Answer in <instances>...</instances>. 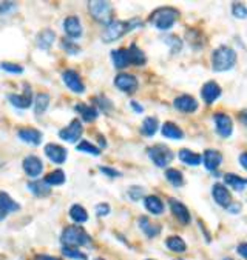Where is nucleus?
<instances>
[{
    "mask_svg": "<svg viewBox=\"0 0 247 260\" xmlns=\"http://www.w3.org/2000/svg\"><path fill=\"white\" fill-rule=\"evenodd\" d=\"M144 22L139 19H132L127 22H122V20H111L110 24L105 27L104 33H102V40L105 43H111L117 39H120L122 36H126L127 33L136 30L138 27H142Z\"/></svg>",
    "mask_w": 247,
    "mask_h": 260,
    "instance_id": "f257e3e1",
    "label": "nucleus"
},
{
    "mask_svg": "<svg viewBox=\"0 0 247 260\" xmlns=\"http://www.w3.org/2000/svg\"><path fill=\"white\" fill-rule=\"evenodd\" d=\"M60 242L64 246L68 248H79V246H85L91 242V237L88 232L82 228V226H67L60 234Z\"/></svg>",
    "mask_w": 247,
    "mask_h": 260,
    "instance_id": "f03ea898",
    "label": "nucleus"
},
{
    "mask_svg": "<svg viewBox=\"0 0 247 260\" xmlns=\"http://www.w3.org/2000/svg\"><path fill=\"white\" fill-rule=\"evenodd\" d=\"M236 63V53L230 48V47H218L215 51H213V56H212V67H213V71H229L235 67Z\"/></svg>",
    "mask_w": 247,
    "mask_h": 260,
    "instance_id": "7ed1b4c3",
    "label": "nucleus"
},
{
    "mask_svg": "<svg viewBox=\"0 0 247 260\" xmlns=\"http://www.w3.org/2000/svg\"><path fill=\"white\" fill-rule=\"evenodd\" d=\"M178 17H179V11L178 10L164 7V8L156 10L152 14L150 22H152V25L156 30H159V31H167V30H170L175 25V22L178 20Z\"/></svg>",
    "mask_w": 247,
    "mask_h": 260,
    "instance_id": "20e7f679",
    "label": "nucleus"
},
{
    "mask_svg": "<svg viewBox=\"0 0 247 260\" xmlns=\"http://www.w3.org/2000/svg\"><path fill=\"white\" fill-rule=\"evenodd\" d=\"M147 154L152 159V162L159 166V168H166L172 160H173V153L172 149L166 145H153L147 149Z\"/></svg>",
    "mask_w": 247,
    "mask_h": 260,
    "instance_id": "39448f33",
    "label": "nucleus"
},
{
    "mask_svg": "<svg viewBox=\"0 0 247 260\" xmlns=\"http://www.w3.org/2000/svg\"><path fill=\"white\" fill-rule=\"evenodd\" d=\"M88 11L93 16L94 20L102 22V24H110L111 22V5L108 2H102V0H96V2H88Z\"/></svg>",
    "mask_w": 247,
    "mask_h": 260,
    "instance_id": "423d86ee",
    "label": "nucleus"
},
{
    "mask_svg": "<svg viewBox=\"0 0 247 260\" xmlns=\"http://www.w3.org/2000/svg\"><path fill=\"white\" fill-rule=\"evenodd\" d=\"M62 80H64V83L67 85V88H70V91H73L76 94L85 93V85L74 70H65L62 73Z\"/></svg>",
    "mask_w": 247,
    "mask_h": 260,
    "instance_id": "0eeeda50",
    "label": "nucleus"
},
{
    "mask_svg": "<svg viewBox=\"0 0 247 260\" xmlns=\"http://www.w3.org/2000/svg\"><path fill=\"white\" fill-rule=\"evenodd\" d=\"M114 85L116 88H119L120 91L127 93V94H133L138 90V79L132 74L127 73H120L114 77Z\"/></svg>",
    "mask_w": 247,
    "mask_h": 260,
    "instance_id": "6e6552de",
    "label": "nucleus"
},
{
    "mask_svg": "<svg viewBox=\"0 0 247 260\" xmlns=\"http://www.w3.org/2000/svg\"><path fill=\"white\" fill-rule=\"evenodd\" d=\"M80 136H82V123L77 119H74L67 128L59 131V137L68 143H76L80 139Z\"/></svg>",
    "mask_w": 247,
    "mask_h": 260,
    "instance_id": "1a4fd4ad",
    "label": "nucleus"
},
{
    "mask_svg": "<svg viewBox=\"0 0 247 260\" xmlns=\"http://www.w3.org/2000/svg\"><path fill=\"white\" fill-rule=\"evenodd\" d=\"M215 126H216V133L221 137H230L233 133V123L232 119L225 114V113H216L215 114Z\"/></svg>",
    "mask_w": 247,
    "mask_h": 260,
    "instance_id": "9d476101",
    "label": "nucleus"
},
{
    "mask_svg": "<svg viewBox=\"0 0 247 260\" xmlns=\"http://www.w3.org/2000/svg\"><path fill=\"white\" fill-rule=\"evenodd\" d=\"M212 196H213L215 202L219 206H222V208H229L233 203L230 191L225 188L222 183H215L213 185V188H212Z\"/></svg>",
    "mask_w": 247,
    "mask_h": 260,
    "instance_id": "9b49d317",
    "label": "nucleus"
},
{
    "mask_svg": "<svg viewBox=\"0 0 247 260\" xmlns=\"http://www.w3.org/2000/svg\"><path fill=\"white\" fill-rule=\"evenodd\" d=\"M17 136L20 140L28 143V145L37 146V145L42 143V133L36 128H20L17 131Z\"/></svg>",
    "mask_w": 247,
    "mask_h": 260,
    "instance_id": "f8f14e48",
    "label": "nucleus"
},
{
    "mask_svg": "<svg viewBox=\"0 0 247 260\" xmlns=\"http://www.w3.org/2000/svg\"><path fill=\"white\" fill-rule=\"evenodd\" d=\"M45 154L53 163H64L67 160V149L57 143H48L45 145Z\"/></svg>",
    "mask_w": 247,
    "mask_h": 260,
    "instance_id": "ddd939ff",
    "label": "nucleus"
},
{
    "mask_svg": "<svg viewBox=\"0 0 247 260\" xmlns=\"http://www.w3.org/2000/svg\"><path fill=\"white\" fill-rule=\"evenodd\" d=\"M8 100L11 102L13 106L20 108V110H27V108H30L31 103H33V93H31L30 85L25 83V93H24V96L10 94V96H8Z\"/></svg>",
    "mask_w": 247,
    "mask_h": 260,
    "instance_id": "4468645a",
    "label": "nucleus"
},
{
    "mask_svg": "<svg viewBox=\"0 0 247 260\" xmlns=\"http://www.w3.org/2000/svg\"><path fill=\"white\" fill-rule=\"evenodd\" d=\"M173 105L178 111H182V113H195L198 110L196 99H193L192 96H187V94H182V96L176 97L173 100Z\"/></svg>",
    "mask_w": 247,
    "mask_h": 260,
    "instance_id": "2eb2a0df",
    "label": "nucleus"
},
{
    "mask_svg": "<svg viewBox=\"0 0 247 260\" xmlns=\"http://www.w3.org/2000/svg\"><path fill=\"white\" fill-rule=\"evenodd\" d=\"M24 169L30 177H37L42 174L44 171V163L37 156H28L24 159Z\"/></svg>",
    "mask_w": 247,
    "mask_h": 260,
    "instance_id": "dca6fc26",
    "label": "nucleus"
},
{
    "mask_svg": "<svg viewBox=\"0 0 247 260\" xmlns=\"http://www.w3.org/2000/svg\"><path fill=\"white\" fill-rule=\"evenodd\" d=\"M221 88H219V85L216 82H207V83H204L202 86V90H201V96L204 99V102L207 103V105H212L216 99H219L221 96Z\"/></svg>",
    "mask_w": 247,
    "mask_h": 260,
    "instance_id": "f3484780",
    "label": "nucleus"
},
{
    "mask_svg": "<svg viewBox=\"0 0 247 260\" xmlns=\"http://www.w3.org/2000/svg\"><path fill=\"white\" fill-rule=\"evenodd\" d=\"M169 203H170L173 215L181 223H184V225L190 223V212H189L187 206H185L184 203H181L179 200H176V199H170Z\"/></svg>",
    "mask_w": 247,
    "mask_h": 260,
    "instance_id": "a211bd4d",
    "label": "nucleus"
},
{
    "mask_svg": "<svg viewBox=\"0 0 247 260\" xmlns=\"http://www.w3.org/2000/svg\"><path fill=\"white\" fill-rule=\"evenodd\" d=\"M204 160V166L207 171H216L219 168V165L222 163V154L216 149H207L202 156Z\"/></svg>",
    "mask_w": 247,
    "mask_h": 260,
    "instance_id": "6ab92c4d",
    "label": "nucleus"
},
{
    "mask_svg": "<svg viewBox=\"0 0 247 260\" xmlns=\"http://www.w3.org/2000/svg\"><path fill=\"white\" fill-rule=\"evenodd\" d=\"M64 30L70 39H79L82 36V25L80 20L76 16H70L64 20Z\"/></svg>",
    "mask_w": 247,
    "mask_h": 260,
    "instance_id": "aec40b11",
    "label": "nucleus"
},
{
    "mask_svg": "<svg viewBox=\"0 0 247 260\" xmlns=\"http://www.w3.org/2000/svg\"><path fill=\"white\" fill-rule=\"evenodd\" d=\"M54 40H56V33L53 30L47 28V30H42V31L37 34V37H36V45L40 50L45 51V50H50L53 47Z\"/></svg>",
    "mask_w": 247,
    "mask_h": 260,
    "instance_id": "412c9836",
    "label": "nucleus"
},
{
    "mask_svg": "<svg viewBox=\"0 0 247 260\" xmlns=\"http://www.w3.org/2000/svg\"><path fill=\"white\" fill-rule=\"evenodd\" d=\"M161 133H162L164 137L173 139V140H181L184 137V131L178 125H175L173 122H166V123H164L162 128H161Z\"/></svg>",
    "mask_w": 247,
    "mask_h": 260,
    "instance_id": "4be33fe9",
    "label": "nucleus"
},
{
    "mask_svg": "<svg viewBox=\"0 0 247 260\" xmlns=\"http://www.w3.org/2000/svg\"><path fill=\"white\" fill-rule=\"evenodd\" d=\"M111 59H113V63L117 70H124L127 68L130 65V57H129V51L126 48H119V50H114L111 53Z\"/></svg>",
    "mask_w": 247,
    "mask_h": 260,
    "instance_id": "5701e85b",
    "label": "nucleus"
},
{
    "mask_svg": "<svg viewBox=\"0 0 247 260\" xmlns=\"http://www.w3.org/2000/svg\"><path fill=\"white\" fill-rule=\"evenodd\" d=\"M28 189L37 197H47L51 194V186L45 180H34L28 183Z\"/></svg>",
    "mask_w": 247,
    "mask_h": 260,
    "instance_id": "b1692460",
    "label": "nucleus"
},
{
    "mask_svg": "<svg viewBox=\"0 0 247 260\" xmlns=\"http://www.w3.org/2000/svg\"><path fill=\"white\" fill-rule=\"evenodd\" d=\"M144 205H146L149 212L155 215H161L164 212V202L158 196H147L144 199Z\"/></svg>",
    "mask_w": 247,
    "mask_h": 260,
    "instance_id": "393cba45",
    "label": "nucleus"
},
{
    "mask_svg": "<svg viewBox=\"0 0 247 260\" xmlns=\"http://www.w3.org/2000/svg\"><path fill=\"white\" fill-rule=\"evenodd\" d=\"M76 111L82 116V119H84L85 122H93L97 119V108L96 106L85 105V103H77Z\"/></svg>",
    "mask_w": 247,
    "mask_h": 260,
    "instance_id": "a878e982",
    "label": "nucleus"
},
{
    "mask_svg": "<svg viewBox=\"0 0 247 260\" xmlns=\"http://www.w3.org/2000/svg\"><path fill=\"white\" fill-rule=\"evenodd\" d=\"M139 228L144 231V234H146L149 239H153V237H156L161 232V226L152 223L149 217H139Z\"/></svg>",
    "mask_w": 247,
    "mask_h": 260,
    "instance_id": "bb28decb",
    "label": "nucleus"
},
{
    "mask_svg": "<svg viewBox=\"0 0 247 260\" xmlns=\"http://www.w3.org/2000/svg\"><path fill=\"white\" fill-rule=\"evenodd\" d=\"M179 160L189 166H198L202 160V157L198 153H193L190 149H181L179 151Z\"/></svg>",
    "mask_w": 247,
    "mask_h": 260,
    "instance_id": "cd10ccee",
    "label": "nucleus"
},
{
    "mask_svg": "<svg viewBox=\"0 0 247 260\" xmlns=\"http://www.w3.org/2000/svg\"><path fill=\"white\" fill-rule=\"evenodd\" d=\"M129 51V57H130V63H133V65H144L147 62V57H146V54H144V51L136 45V43H132L130 45V48L127 50Z\"/></svg>",
    "mask_w": 247,
    "mask_h": 260,
    "instance_id": "c85d7f7f",
    "label": "nucleus"
},
{
    "mask_svg": "<svg viewBox=\"0 0 247 260\" xmlns=\"http://www.w3.org/2000/svg\"><path fill=\"white\" fill-rule=\"evenodd\" d=\"M158 128H159V122H158V119H156V117H147V119H144V122H142L141 131H142L144 136L152 137V136L156 134Z\"/></svg>",
    "mask_w": 247,
    "mask_h": 260,
    "instance_id": "c756f323",
    "label": "nucleus"
},
{
    "mask_svg": "<svg viewBox=\"0 0 247 260\" xmlns=\"http://www.w3.org/2000/svg\"><path fill=\"white\" fill-rule=\"evenodd\" d=\"M224 180L229 186H232L235 191H242L245 186H247V179H242L236 174H232V172H227V174L224 176Z\"/></svg>",
    "mask_w": 247,
    "mask_h": 260,
    "instance_id": "7c9ffc66",
    "label": "nucleus"
},
{
    "mask_svg": "<svg viewBox=\"0 0 247 260\" xmlns=\"http://www.w3.org/2000/svg\"><path fill=\"white\" fill-rule=\"evenodd\" d=\"M70 217L76 223H85L88 220V212L82 205H73L70 209Z\"/></svg>",
    "mask_w": 247,
    "mask_h": 260,
    "instance_id": "2f4dec72",
    "label": "nucleus"
},
{
    "mask_svg": "<svg viewBox=\"0 0 247 260\" xmlns=\"http://www.w3.org/2000/svg\"><path fill=\"white\" fill-rule=\"evenodd\" d=\"M48 105H50V94H39L36 97V102H34V113L36 116H42L47 110H48Z\"/></svg>",
    "mask_w": 247,
    "mask_h": 260,
    "instance_id": "473e14b6",
    "label": "nucleus"
},
{
    "mask_svg": "<svg viewBox=\"0 0 247 260\" xmlns=\"http://www.w3.org/2000/svg\"><path fill=\"white\" fill-rule=\"evenodd\" d=\"M166 245L170 251L173 252H185V249H187V245H185V242L181 239L179 235H172L169 237V239L166 240Z\"/></svg>",
    "mask_w": 247,
    "mask_h": 260,
    "instance_id": "72a5a7b5",
    "label": "nucleus"
},
{
    "mask_svg": "<svg viewBox=\"0 0 247 260\" xmlns=\"http://www.w3.org/2000/svg\"><path fill=\"white\" fill-rule=\"evenodd\" d=\"M50 186H57V185H62L65 183V172L62 169H54L53 172H50V174L44 179Z\"/></svg>",
    "mask_w": 247,
    "mask_h": 260,
    "instance_id": "f704fd0d",
    "label": "nucleus"
},
{
    "mask_svg": "<svg viewBox=\"0 0 247 260\" xmlns=\"http://www.w3.org/2000/svg\"><path fill=\"white\" fill-rule=\"evenodd\" d=\"M166 179L173 185V186H182L184 185V176L179 169L175 168H169L166 171Z\"/></svg>",
    "mask_w": 247,
    "mask_h": 260,
    "instance_id": "c9c22d12",
    "label": "nucleus"
},
{
    "mask_svg": "<svg viewBox=\"0 0 247 260\" xmlns=\"http://www.w3.org/2000/svg\"><path fill=\"white\" fill-rule=\"evenodd\" d=\"M0 203H2L8 209V212H14V211H19L20 209L19 203L14 202V199L11 196H8L7 192H0Z\"/></svg>",
    "mask_w": 247,
    "mask_h": 260,
    "instance_id": "e433bc0d",
    "label": "nucleus"
},
{
    "mask_svg": "<svg viewBox=\"0 0 247 260\" xmlns=\"http://www.w3.org/2000/svg\"><path fill=\"white\" fill-rule=\"evenodd\" d=\"M77 151H82V153H87L91 156H99L100 154V149L97 146H94L93 143H90L88 140H82L77 146Z\"/></svg>",
    "mask_w": 247,
    "mask_h": 260,
    "instance_id": "4c0bfd02",
    "label": "nucleus"
},
{
    "mask_svg": "<svg viewBox=\"0 0 247 260\" xmlns=\"http://www.w3.org/2000/svg\"><path fill=\"white\" fill-rule=\"evenodd\" d=\"M62 254H64L65 257H68V258H74V260H87V254H84L77 248L64 246V248H62Z\"/></svg>",
    "mask_w": 247,
    "mask_h": 260,
    "instance_id": "58836bf2",
    "label": "nucleus"
},
{
    "mask_svg": "<svg viewBox=\"0 0 247 260\" xmlns=\"http://www.w3.org/2000/svg\"><path fill=\"white\" fill-rule=\"evenodd\" d=\"M60 45H62V48H64V50H65L68 54H71V56H76V54L80 53V47L76 45V43H74L73 40L62 39V40H60Z\"/></svg>",
    "mask_w": 247,
    "mask_h": 260,
    "instance_id": "ea45409f",
    "label": "nucleus"
},
{
    "mask_svg": "<svg viewBox=\"0 0 247 260\" xmlns=\"http://www.w3.org/2000/svg\"><path fill=\"white\" fill-rule=\"evenodd\" d=\"M0 68L7 73H13V74L24 73V67H20V65H17V63H11V62H2L0 63Z\"/></svg>",
    "mask_w": 247,
    "mask_h": 260,
    "instance_id": "a19ab883",
    "label": "nucleus"
},
{
    "mask_svg": "<svg viewBox=\"0 0 247 260\" xmlns=\"http://www.w3.org/2000/svg\"><path fill=\"white\" fill-rule=\"evenodd\" d=\"M232 14L236 19H247V7L241 2L232 4Z\"/></svg>",
    "mask_w": 247,
    "mask_h": 260,
    "instance_id": "79ce46f5",
    "label": "nucleus"
},
{
    "mask_svg": "<svg viewBox=\"0 0 247 260\" xmlns=\"http://www.w3.org/2000/svg\"><path fill=\"white\" fill-rule=\"evenodd\" d=\"M164 40H166L167 45L172 47V53H173V54H176V53L182 48V42H181V39H179L178 36H169V37H166Z\"/></svg>",
    "mask_w": 247,
    "mask_h": 260,
    "instance_id": "37998d69",
    "label": "nucleus"
},
{
    "mask_svg": "<svg viewBox=\"0 0 247 260\" xmlns=\"http://www.w3.org/2000/svg\"><path fill=\"white\" fill-rule=\"evenodd\" d=\"M94 100V103H97V106L100 108L102 111H111V108H113V105H111V102L107 99V97H104V96H99V97H96V99H93Z\"/></svg>",
    "mask_w": 247,
    "mask_h": 260,
    "instance_id": "c03bdc74",
    "label": "nucleus"
},
{
    "mask_svg": "<svg viewBox=\"0 0 247 260\" xmlns=\"http://www.w3.org/2000/svg\"><path fill=\"white\" fill-rule=\"evenodd\" d=\"M144 196V189L141 188V186H132L130 189H129V197L132 199V200H139L141 197Z\"/></svg>",
    "mask_w": 247,
    "mask_h": 260,
    "instance_id": "a18cd8bd",
    "label": "nucleus"
},
{
    "mask_svg": "<svg viewBox=\"0 0 247 260\" xmlns=\"http://www.w3.org/2000/svg\"><path fill=\"white\" fill-rule=\"evenodd\" d=\"M100 172H104V174H105L107 177H111V179H117V177H120V176H122L117 169L110 168V166H100Z\"/></svg>",
    "mask_w": 247,
    "mask_h": 260,
    "instance_id": "49530a36",
    "label": "nucleus"
},
{
    "mask_svg": "<svg viewBox=\"0 0 247 260\" xmlns=\"http://www.w3.org/2000/svg\"><path fill=\"white\" fill-rule=\"evenodd\" d=\"M96 212H97L99 217H105V215L110 214V205H107V203H99L96 206Z\"/></svg>",
    "mask_w": 247,
    "mask_h": 260,
    "instance_id": "de8ad7c7",
    "label": "nucleus"
},
{
    "mask_svg": "<svg viewBox=\"0 0 247 260\" xmlns=\"http://www.w3.org/2000/svg\"><path fill=\"white\" fill-rule=\"evenodd\" d=\"M33 260H62V258L54 257V255H48V254H39V255H36Z\"/></svg>",
    "mask_w": 247,
    "mask_h": 260,
    "instance_id": "09e8293b",
    "label": "nucleus"
},
{
    "mask_svg": "<svg viewBox=\"0 0 247 260\" xmlns=\"http://www.w3.org/2000/svg\"><path fill=\"white\" fill-rule=\"evenodd\" d=\"M14 8H16V4H13V2L11 4H7V2L0 4V13H8L10 10H14Z\"/></svg>",
    "mask_w": 247,
    "mask_h": 260,
    "instance_id": "8fccbe9b",
    "label": "nucleus"
},
{
    "mask_svg": "<svg viewBox=\"0 0 247 260\" xmlns=\"http://www.w3.org/2000/svg\"><path fill=\"white\" fill-rule=\"evenodd\" d=\"M238 254L247 260V243H239L238 245Z\"/></svg>",
    "mask_w": 247,
    "mask_h": 260,
    "instance_id": "3c124183",
    "label": "nucleus"
},
{
    "mask_svg": "<svg viewBox=\"0 0 247 260\" xmlns=\"http://www.w3.org/2000/svg\"><path fill=\"white\" fill-rule=\"evenodd\" d=\"M227 209H229V211H230L232 214H238V212L241 211V205H239V203H235V202H233V203H232V205H230V206H229Z\"/></svg>",
    "mask_w": 247,
    "mask_h": 260,
    "instance_id": "603ef678",
    "label": "nucleus"
},
{
    "mask_svg": "<svg viewBox=\"0 0 247 260\" xmlns=\"http://www.w3.org/2000/svg\"><path fill=\"white\" fill-rule=\"evenodd\" d=\"M239 163H241V166L247 171V153H242V154L239 156Z\"/></svg>",
    "mask_w": 247,
    "mask_h": 260,
    "instance_id": "864d4df0",
    "label": "nucleus"
},
{
    "mask_svg": "<svg viewBox=\"0 0 247 260\" xmlns=\"http://www.w3.org/2000/svg\"><path fill=\"white\" fill-rule=\"evenodd\" d=\"M239 120H241V123L247 128V110H242V111L239 113Z\"/></svg>",
    "mask_w": 247,
    "mask_h": 260,
    "instance_id": "5fc2aeb1",
    "label": "nucleus"
},
{
    "mask_svg": "<svg viewBox=\"0 0 247 260\" xmlns=\"http://www.w3.org/2000/svg\"><path fill=\"white\" fill-rule=\"evenodd\" d=\"M8 214H10V212L7 211V208H5V206H4L2 203H0V222H2V220H4V219L7 217Z\"/></svg>",
    "mask_w": 247,
    "mask_h": 260,
    "instance_id": "6e6d98bb",
    "label": "nucleus"
},
{
    "mask_svg": "<svg viewBox=\"0 0 247 260\" xmlns=\"http://www.w3.org/2000/svg\"><path fill=\"white\" fill-rule=\"evenodd\" d=\"M130 106L133 108V110H135L136 113H142V111H144V108H142V106H141L138 102H135V100H133V102H130Z\"/></svg>",
    "mask_w": 247,
    "mask_h": 260,
    "instance_id": "4d7b16f0",
    "label": "nucleus"
},
{
    "mask_svg": "<svg viewBox=\"0 0 247 260\" xmlns=\"http://www.w3.org/2000/svg\"><path fill=\"white\" fill-rule=\"evenodd\" d=\"M94 260H105V258H102V257H97V258H94Z\"/></svg>",
    "mask_w": 247,
    "mask_h": 260,
    "instance_id": "13d9d810",
    "label": "nucleus"
},
{
    "mask_svg": "<svg viewBox=\"0 0 247 260\" xmlns=\"http://www.w3.org/2000/svg\"><path fill=\"white\" fill-rule=\"evenodd\" d=\"M222 260H232V258H229V257H225V258H222Z\"/></svg>",
    "mask_w": 247,
    "mask_h": 260,
    "instance_id": "bf43d9fd",
    "label": "nucleus"
},
{
    "mask_svg": "<svg viewBox=\"0 0 247 260\" xmlns=\"http://www.w3.org/2000/svg\"><path fill=\"white\" fill-rule=\"evenodd\" d=\"M178 260H182V258H178Z\"/></svg>",
    "mask_w": 247,
    "mask_h": 260,
    "instance_id": "052dcab7",
    "label": "nucleus"
}]
</instances>
